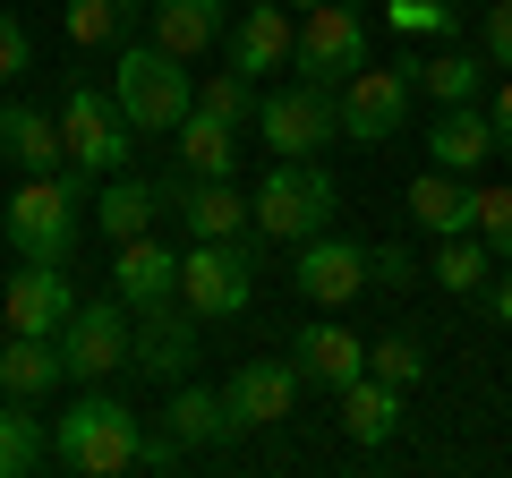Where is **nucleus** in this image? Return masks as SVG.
<instances>
[{
    "label": "nucleus",
    "instance_id": "obj_3",
    "mask_svg": "<svg viewBox=\"0 0 512 478\" xmlns=\"http://www.w3.org/2000/svg\"><path fill=\"white\" fill-rule=\"evenodd\" d=\"M333 205H342V188H333V171L316 154H291V163L274 154V171L256 180V231L299 248V239H316L333 222Z\"/></svg>",
    "mask_w": 512,
    "mask_h": 478
},
{
    "label": "nucleus",
    "instance_id": "obj_23",
    "mask_svg": "<svg viewBox=\"0 0 512 478\" xmlns=\"http://www.w3.org/2000/svg\"><path fill=\"white\" fill-rule=\"evenodd\" d=\"M495 154V111H478V103H444L436 111V129H427V163H444V171H478Z\"/></svg>",
    "mask_w": 512,
    "mask_h": 478
},
{
    "label": "nucleus",
    "instance_id": "obj_15",
    "mask_svg": "<svg viewBox=\"0 0 512 478\" xmlns=\"http://www.w3.org/2000/svg\"><path fill=\"white\" fill-rule=\"evenodd\" d=\"M291 52H299V26H291V9L256 0V9H239V18H231V69H248V77H274V69H291Z\"/></svg>",
    "mask_w": 512,
    "mask_h": 478
},
{
    "label": "nucleus",
    "instance_id": "obj_7",
    "mask_svg": "<svg viewBox=\"0 0 512 478\" xmlns=\"http://www.w3.org/2000/svg\"><path fill=\"white\" fill-rule=\"evenodd\" d=\"M256 137H265L282 163H291V154H325L333 137H342V94H333V86H308V77H291L282 94H265Z\"/></svg>",
    "mask_w": 512,
    "mask_h": 478
},
{
    "label": "nucleus",
    "instance_id": "obj_35",
    "mask_svg": "<svg viewBox=\"0 0 512 478\" xmlns=\"http://www.w3.org/2000/svg\"><path fill=\"white\" fill-rule=\"evenodd\" d=\"M478 239L512 265V188H478Z\"/></svg>",
    "mask_w": 512,
    "mask_h": 478
},
{
    "label": "nucleus",
    "instance_id": "obj_29",
    "mask_svg": "<svg viewBox=\"0 0 512 478\" xmlns=\"http://www.w3.org/2000/svg\"><path fill=\"white\" fill-rule=\"evenodd\" d=\"M137 18H146V0H69V43L77 52H103V43H120Z\"/></svg>",
    "mask_w": 512,
    "mask_h": 478
},
{
    "label": "nucleus",
    "instance_id": "obj_26",
    "mask_svg": "<svg viewBox=\"0 0 512 478\" xmlns=\"http://www.w3.org/2000/svg\"><path fill=\"white\" fill-rule=\"evenodd\" d=\"M180 171H197V180H231L239 171V129L222 120V111H188L180 120Z\"/></svg>",
    "mask_w": 512,
    "mask_h": 478
},
{
    "label": "nucleus",
    "instance_id": "obj_19",
    "mask_svg": "<svg viewBox=\"0 0 512 478\" xmlns=\"http://www.w3.org/2000/svg\"><path fill=\"white\" fill-rule=\"evenodd\" d=\"M410 222H419L427 239H453V231H478V188H461V171L427 163L419 180H410Z\"/></svg>",
    "mask_w": 512,
    "mask_h": 478
},
{
    "label": "nucleus",
    "instance_id": "obj_39",
    "mask_svg": "<svg viewBox=\"0 0 512 478\" xmlns=\"http://www.w3.org/2000/svg\"><path fill=\"white\" fill-rule=\"evenodd\" d=\"M180 453H188V444H180V436L163 427V436H146V444H137V470H171Z\"/></svg>",
    "mask_w": 512,
    "mask_h": 478
},
{
    "label": "nucleus",
    "instance_id": "obj_11",
    "mask_svg": "<svg viewBox=\"0 0 512 478\" xmlns=\"http://www.w3.org/2000/svg\"><path fill=\"white\" fill-rule=\"evenodd\" d=\"M128 299L111 291V299H86V308L60 325V359H69V376L77 385H103L111 368H128Z\"/></svg>",
    "mask_w": 512,
    "mask_h": 478
},
{
    "label": "nucleus",
    "instance_id": "obj_12",
    "mask_svg": "<svg viewBox=\"0 0 512 478\" xmlns=\"http://www.w3.org/2000/svg\"><path fill=\"white\" fill-rule=\"evenodd\" d=\"M402 120H410V77L367 60V69L342 86V137H350V146H393Z\"/></svg>",
    "mask_w": 512,
    "mask_h": 478
},
{
    "label": "nucleus",
    "instance_id": "obj_24",
    "mask_svg": "<svg viewBox=\"0 0 512 478\" xmlns=\"http://www.w3.org/2000/svg\"><path fill=\"white\" fill-rule=\"evenodd\" d=\"M0 154L35 180V171H60V163H69V137H60V120H43L35 103H0Z\"/></svg>",
    "mask_w": 512,
    "mask_h": 478
},
{
    "label": "nucleus",
    "instance_id": "obj_42",
    "mask_svg": "<svg viewBox=\"0 0 512 478\" xmlns=\"http://www.w3.org/2000/svg\"><path fill=\"white\" fill-rule=\"evenodd\" d=\"M291 9H316V0H291Z\"/></svg>",
    "mask_w": 512,
    "mask_h": 478
},
{
    "label": "nucleus",
    "instance_id": "obj_1",
    "mask_svg": "<svg viewBox=\"0 0 512 478\" xmlns=\"http://www.w3.org/2000/svg\"><path fill=\"white\" fill-rule=\"evenodd\" d=\"M86 180H94V171H77V163L35 171V180L9 197V248H18V257H35V265H69L77 222H86V205H94Z\"/></svg>",
    "mask_w": 512,
    "mask_h": 478
},
{
    "label": "nucleus",
    "instance_id": "obj_36",
    "mask_svg": "<svg viewBox=\"0 0 512 478\" xmlns=\"http://www.w3.org/2000/svg\"><path fill=\"white\" fill-rule=\"evenodd\" d=\"M478 43L495 52V69H512V0H487V18H478Z\"/></svg>",
    "mask_w": 512,
    "mask_h": 478
},
{
    "label": "nucleus",
    "instance_id": "obj_8",
    "mask_svg": "<svg viewBox=\"0 0 512 478\" xmlns=\"http://www.w3.org/2000/svg\"><path fill=\"white\" fill-rule=\"evenodd\" d=\"M60 137H69V163L77 171H120L128 163V111H120V94H103V86H86V77H77L69 86V103H60Z\"/></svg>",
    "mask_w": 512,
    "mask_h": 478
},
{
    "label": "nucleus",
    "instance_id": "obj_31",
    "mask_svg": "<svg viewBox=\"0 0 512 478\" xmlns=\"http://www.w3.org/2000/svg\"><path fill=\"white\" fill-rule=\"evenodd\" d=\"M197 103H205V111H222L231 129H256V111H265V94H256V77H248V69H231V60H222V69H214V77L197 86Z\"/></svg>",
    "mask_w": 512,
    "mask_h": 478
},
{
    "label": "nucleus",
    "instance_id": "obj_16",
    "mask_svg": "<svg viewBox=\"0 0 512 478\" xmlns=\"http://www.w3.org/2000/svg\"><path fill=\"white\" fill-rule=\"evenodd\" d=\"M69 316H77V291L60 265L26 257V274H9V333H60Z\"/></svg>",
    "mask_w": 512,
    "mask_h": 478
},
{
    "label": "nucleus",
    "instance_id": "obj_32",
    "mask_svg": "<svg viewBox=\"0 0 512 478\" xmlns=\"http://www.w3.org/2000/svg\"><path fill=\"white\" fill-rule=\"evenodd\" d=\"M367 376H384V385H419L427 376V342L419 333H384V342H367Z\"/></svg>",
    "mask_w": 512,
    "mask_h": 478
},
{
    "label": "nucleus",
    "instance_id": "obj_40",
    "mask_svg": "<svg viewBox=\"0 0 512 478\" xmlns=\"http://www.w3.org/2000/svg\"><path fill=\"white\" fill-rule=\"evenodd\" d=\"M495 154H504V163H512V77H504V86H495Z\"/></svg>",
    "mask_w": 512,
    "mask_h": 478
},
{
    "label": "nucleus",
    "instance_id": "obj_5",
    "mask_svg": "<svg viewBox=\"0 0 512 478\" xmlns=\"http://www.w3.org/2000/svg\"><path fill=\"white\" fill-rule=\"evenodd\" d=\"M291 69L308 77V86H333V94L367 69V18H359V0H316V9H299Z\"/></svg>",
    "mask_w": 512,
    "mask_h": 478
},
{
    "label": "nucleus",
    "instance_id": "obj_38",
    "mask_svg": "<svg viewBox=\"0 0 512 478\" xmlns=\"http://www.w3.org/2000/svg\"><path fill=\"white\" fill-rule=\"evenodd\" d=\"M367 265H376V282H384V291H402V282H419L410 248H367Z\"/></svg>",
    "mask_w": 512,
    "mask_h": 478
},
{
    "label": "nucleus",
    "instance_id": "obj_17",
    "mask_svg": "<svg viewBox=\"0 0 512 478\" xmlns=\"http://www.w3.org/2000/svg\"><path fill=\"white\" fill-rule=\"evenodd\" d=\"M291 359H299V376H316V385H333V393H342L350 376H367V342L350 325H333V316H316V325L291 333Z\"/></svg>",
    "mask_w": 512,
    "mask_h": 478
},
{
    "label": "nucleus",
    "instance_id": "obj_27",
    "mask_svg": "<svg viewBox=\"0 0 512 478\" xmlns=\"http://www.w3.org/2000/svg\"><path fill=\"white\" fill-rule=\"evenodd\" d=\"M427 274H436L453 299H478V291L495 282V248H487L478 231H453V239L436 248V265H427Z\"/></svg>",
    "mask_w": 512,
    "mask_h": 478
},
{
    "label": "nucleus",
    "instance_id": "obj_41",
    "mask_svg": "<svg viewBox=\"0 0 512 478\" xmlns=\"http://www.w3.org/2000/svg\"><path fill=\"white\" fill-rule=\"evenodd\" d=\"M487 308H495V325H512V274L487 282Z\"/></svg>",
    "mask_w": 512,
    "mask_h": 478
},
{
    "label": "nucleus",
    "instance_id": "obj_14",
    "mask_svg": "<svg viewBox=\"0 0 512 478\" xmlns=\"http://www.w3.org/2000/svg\"><path fill=\"white\" fill-rule=\"evenodd\" d=\"M111 291L128 299V308H171L180 299V257H171L163 239H120V257H111Z\"/></svg>",
    "mask_w": 512,
    "mask_h": 478
},
{
    "label": "nucleus",
    "instance_id": "obj_33",
    "mask_svg": "<svg viewBox=\"0 0 512 478\" xmlns=\"http://www.w3.org/2000/svg\"><path fill=\"white\" fill-rule=\"evenodd\" d=\"M43 453H52V444H43V427L26 419V410H0V478H26Z\"/></svg>",
    "mask_w": 512,
    "mask_h": 478
},
{
    "label": "nucleus",
    "instance_id": "obj_6",
    "mask_svg": "<svg viewBox=\"0 0 512 478\" xmlns=\"http://www.w3.org/2000/svg\"><path fill=\"white\" fill-rule=\"evenodd\" d=\"M180 299L205 316V325H222V316H239L256 299V257L248 239H197L180 257Z\"/></svg>",
    "mask_w": 512,
    "mask_h": 478
},
{
    "label": "nucleus",
    "instance_id": "obj_34",
    "mask_svg": "<svg viewBox=\"0 0 512 478\" xmlns=\"http://www.w3.org/2000/svg\"><path fill=\"white\" fill-rule=\"evenodd\" d=\"M393 35H453V0H393Z\"/></svg>",
    "mask_w": 512,
    "mask_h": 478
},
{
    "label": "nucleus",
    "instance_id": "obj_20",
    "mask_svg": "<svg viewBox=\"0 0 512 478\" xmlns=\"http://www.w3.org/2000/svg\"><path fill=\"white\" fill-rule=\"evenodd\" d=\"M231 402H239L248 427H282L299 410V359H248L231 376Z\"/></svg>",
    "mask_w": 512,
    "mask_h": 478
},
{
    "label": "nucleus",
    "instance_id": "obj_9",
    "mask_svg": "<svg viewBox=\"0 0 512 478\" xmlns=\"http://www.w3.org/2000/svg\"><path fill=\"white\" fill-rule=\"evenodd\" d=\"M197 333L205 316L188 308V299H171V308H137V333H128V368H146L154 385H180L188 368H197Z\"/></svg>",
    "mask_w": 512,
    "mask_h": 478
},
{
    "label": "nucleus",
    "instance_id": "obj_37",
    "mask_svg": "<svg viewBox=\"0 0 512 478\" xmlns=\"http://www.w3.org/2000/svg\"><path fill=\"white\" fill-rule=\"evenodd\" d=\"M26 60H35V43H26V26L9 18V9H0V86H9V77H26Z\"/></svg>",
    "mask_w": 512,
    "mask_h": 478
},
{
    "label": "nucleus",
    "instance_id": "obj_10",
    "mask_svg": "<svg viewBox=\"0 0 512 478\" xmlns=\"http://www.w3.org/2000/svg\"><path fill=\"white\" fill-rule=\"evenodd\" d=\"M154 197H163V214L188 222V239H248L256 231V197H239L231 180L180 171V180H154Z\"/></svg>",
    "mask_w": 512,
    "mask_h": 478
},
{
    "label": "nucleus",
    "instance_id": "obj_22",
    "mask_svg": "<svg viewBox=\"0 0 512 478\" xmlns=\"http://www.w3.org/2000/svg\"><path fill=\"white\" fill-rule=\"evenodd\" d=\"M342 436L359 444V453L393 444V436H402V385H384V376H350V385H342Z\"/></svg>",
    "mask_w": 512,
    "mask_h": 478
},
{
    "label": "nucleus",
    "instance_id": "obj_2",
    "mask_svg": "<svg viewBox=\"0 0 512 478\" xmlns=\"http://www.w3.org/2000/svg\"><path fill=\"white\" fill-rule=\"evenodd\" d=\"M111 94H120V111H128V129H137V137H180V120L197 111L188 60L163 52V43H128L120 69H111Z\"/></svg>",
    "mask_w": 512,
    "mask_h": 478
},
{
    "label": "nucleus",
    "instance_id": "obj_18",
    "mask_svg": "<svg viewBox=\"0 0 512 478\" xmlns=\"http://www.w3.org/2000/svg\"><path fill=\"white\" fill-rule=\"evenodd\" d=\"M52 385H69L60 333H9V342H0V393H9V402H43Z\"/></svg>",
    "mask_w": 512,
    "mask_h": 478
},
{
    "label": "nucleus",
    "instance_id": "obj_21",
    "mask_svg": "<svg viewBox=\"0 0 512 478\" xmlns=\"http://www.w3.org/2000/svg\"><path fill=\"white\" fill-rule=\"evenodd\" d=\"M163 427L188 444V453H205V444H231L248 419H239V402H231V393H205V385H188V376H180V393H171Z\"/></svg>",
    "mask_w": 512,
    "mask_h": 478
},
{
    "label": "nucleus",
    "instance_id": "obj_13",
    "mask_svg": "<svg viewBox=\"0 0 512 478\" xmlns=\"http://www.w3.org/2000/svg\"><path fill=\"white\" fill-rule=\"evenodd\" d=\"M291 282L299 299H316V308H342V299H359L367 282H376V265H367L359 239H299V257H291Z\"/></svg>",
    "mask_w": 512,
    "mask_h": 478
},
{
    "label": "nucleus",
    "instance_id": "obj_25",
    "mask_svg": "<svg viewBox=\"0 0 512 478\" xmlns=\"http://www.w3.org/2000/svg\"><path fill=\"white\" fill-rule=\"evenodd\" d=\"M146 18H154V43L180 60H205L222 43V0H146Z\"/></svg>",
    "mask_w": 512,
    "mask_h": 478
},
{
    "label": "nucleus",
    "instance_id": "obj_4",
    "mask_svg": "<svg viewBox=\"0 0 512 478\" xmlns=\"http://www.w3.org/2000/svg\"><path fill=\"white\" fill-rule=\"evenodd\" d=\"M137 444H146V427H137V410H128V402H111V393H86V402L60 410V427H52V453L69 461L77 478L137 470Z\"/></svg>",
    "mask_w": 512,
    "mask_h": 478
},
{
    "label": "nucleus",
    "instance_id": "obj_28",
    "mask_svg": "<svg viewBox=\"0 0 512 478\" xmlns=\"http://www.w3.org/2000/svg\"><path fill=\"white\" fill-rule=\"evenodd\" d=\"M154 214H163V197H154L146 180H111L103 197H94V222H103L111 239H146V231H154Z\"/></svg>",
    "mask_w": 512,
    "mask_h": 478
},
{
    "label": "nucleus",
    "instance_id": "obj_30",
    "mask_svg": "<svg viewBox=\"0 0 512 478\" xmlns=\"http://www.w3.org/2000/svg\"><path fill=\"white\" fill-rule=\"evenodd\" d=\"M402 77H410V86H427L436 103H470V94H478V60H470V52H436V60L410 52Z\"/></svg>",
    "mask_w": 512,
    "mask_h": 478
}]
</instances>
